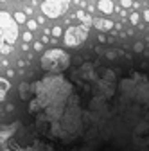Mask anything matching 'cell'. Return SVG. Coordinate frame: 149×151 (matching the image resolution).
<instances>
[{
  "label": "cell",
  "mask_w": 149,
  "mask_h": 151,
  "mask_svg": "<svg viewBox=\"0 0 149 151\" xmlns=\"http://www.w3.org/2000/svg\"><path fill=\"white\" fill-rule=\"evenodd\" d=\"M34 90H36V101L29 104V110L31 111L43 110L47 121L59 122L67 108V101L72 97L70 83L65 81L63 78H47L36 83Z\"/></svg>",
  "instance_id": "1"
},
{
  "label": "cell",
  "mask_w": 149,
  "mask_h": 151,
  "mask_svg": "<svg viewBox=\"0 0 149 151\" xmlns=\"http://www.w3.org/2000/svg\"><path fill=\"white\" fill-rule=\"evenodd\" d=\"M42 68L47 72H63L70 65V56L65 50L59 49H50L42 56Z\"/></svg>",
  "instance_id": "2"
},
{
  "label": "cell",
  "mask_w": 149,
  "mask_h": 151,
  "mask_svg": "<svg viewBox=\"0 0 149 151\" xmlns=\"http://www.w3.org/2000/svg\"><path fill=\"white\" fill-rule=\"evenodd\" d=\"M0 36L9 47L16 43V38H18V24L6 11H0Z\"/></svg>",
  "instance_id": "3"
},
{
  "label": "cell",
  "mask_w": 149,
  "mask_h": 151,
  "mask_svg": "<svg viewBox=\"0 0 149 151\" xmlns=\"http://www.w3.org/2000/svg\"><path fill=\"white\" fill-rule=\"evenodd\" d=\"M70 0H45L42 4V11L47 18H59L67 13Z\"/></svg>",
  "instance_id": "4"
},
{
  "label": "cell",
  "mask_w": 149,
  "mask_h": 151,
  "mask_svg": "<svg viewBox=\"0 0 149 151\" xmlns=\"http://www.w3.org/2000/svg\"><path fill=\"white\" fill-rule=\"evenodd\" d=\"M88 38V25H74L65 32V43L68 47H79Z\"/></svg>",
  "instance_id": "5"
},
{
  "label": "cell",
  "mask_w": 149,
  "mask_h": 151,
  "mask_svg": "<svg viewBox=\"0 0 149 151\" xmlns=\"http://www.w3.org/2000/svg\"><path fill=\"white\" fill-rule=\"evenodd\" d=\"M97 9L102 11V13H106V14H111V13L115 11L113 2H111V0H99V2H97Z\"/></svg>",
  "instance_id": "6"
},
{
  "label": "cell",
  "mask_w": 149,
  "mask_h": 151,
  "mask_svg": "<svg viewBox=\"0 0 149 151\" xmlns=\"http://www.w3.org/2000/svg\"><path fill=\"white\" fill-rule=\"evenodd\" d=\"M94 25L99 31H110V29H113V22H111V20H102V18H95Z\"/></svg>",
  "instance_id": "7"
},
{
  "label": "cell",
  "mask_w": 149,
  "mask_h": 151,
  "mask_svg": "<svg viewBox=\"0 0 149 151\" xmlns=\"http://www.w3.org/2000/svg\"><path fill=\"white\" fill-rule=\"evenodd\" d=\"M7 92H9V81L4 79V78H0V101H4V97L7 96Z\"/></svg>",
  "instance_id": "8"
},
{
  "label": "cell",
  "mask_w": 149,
  "mask_h": 151,
  "mask_svg": "<svg viewBox=\"0 0 149 151\" xmlns=\"http://www.w3.org/2000/svg\"><path fill=\"white\" fill-rule=\"evenodd\" d=\"M76 18L83 22V25H90V24H92V18H90V16H86V14H85V11H77V13H76Z\"/></svg>",
  "instance_id": "9"
},
{
  "label": "cell",
  "mask_w": 149,
  "mask_h": 151,
  "mask_svg": "<svg viewBox=\"0 0 149 151\" xmlns=\"http://www.w3.org/2000/svg\"><path fill=\"white\" fill-rule=\"evenodd\" d=\"M14 22L16 24H25L27 20H25V13H22V11H18V13H14Z\"/></svg>",
  "instance_id": "10"
},
{
  "label": "cell",
  "mask_w": 149,
  "mask_h": 151,
  "mask_svg": "<svg viewBox=\"0 0 149 151\" xmlns=\"http://www.w3.org/2000/svg\"><path fill=\"white\" fill-rule=\"evenodd\" d=\"M0 50H2L4 54H9V52L13 50V47H9V45H6V42L2 40V36H0Z\"/></svg>",
  "instance_id": "11"
},
{
  "label": "cell",
  "mask_w": 149,
  "mask_h": 151,
  "mask_svg": "<svg viewBox=\"0 0 149 151\" xmlns=\"http://www.w3.org/2000/svg\"><path fill=\"white\" fill-rule=\"evenodd\" d=\"M25 24H27V27H29V32H32L36 27H38V22H34V20H27Z\"/></svg>",
  "instance_id": "12"
},
{
  "label": "cell",
  "mask_w": 149,
  "mask_h": 151,
  "mask_svg": "<svg viewBox=\"0 0 149 151\" xmlns=\"http://www.w3.org/2000/svg\"><path fill=\"white\" fill-rule=\"evenodd\" d=\"M129 22H131V24H138V13H131V16H129Z\"/></svg>",
  "instance_id": "13"
},
{
  "label": "cell",
  "mask_w": 149,
  "mask_h": 151,
  "mask_svg": "<svg viewBox=\"0 0 149 151\" xmlns=\"http://www.w3.org/2000/svg\"><path fill=\"white\" fill-rule=\"evenodd\" d=\"M50 32H52V36H56V38H58V36H61V32H63V31H61V27H54Z\"/></svg>",
  "instance_id": "14"
},
{
  "label": "cell",
  "mask_w": 149,
  "mask_h": 151,
  "mask_svg": "<svg viewBox=\"0 0 149 151\" xmlns=\"http://www.w3.org/2000/svg\"><path fill=\"white\" fill-rule=\"evenodd\" d=\"M31 40H32V32H29V31H27V32L24 34V42H25V43H29Z\"/></svg>",
  "instance_id": "15"
},
{
  "label": "cell",
  "mask_w": 149,
  "mask_h": 151,
  "mask_svg": "<svg viewBox=\"0 0 149 151\" xmlns=\"http://www.w3.org/2000/svg\"><path fill=\"white\" fill-rule=\"evenodd\" d=\"M120 2H122V7H124V9H126V7H131V4H133L131 0H120Z\"/></svg>",
  "instance_id": "16"
},
{
  "label": "cell",
  "mask_w": 149,
  "mask_h": 151,
  "mask_svg": "<svg viewBox=\"0 0 149 151\" xmlns=\"http://www.w3.org/2000/svg\"><path fill=\"white\" fill-rule=\"evenodd\" d=\"M135 50L137 52H142L144 50V43H135Z\"/></svg>",
  "instance_id": "17"
},
{
  "label": "cell",
  "mask_w": 149,
  "mask_h": 151,
  "mask_svg": "<svg viewBox=\"0 0 149 151\" xmlns=\"http://www.w3.org/2000/svg\"><path fill=\"white\" fill-rule=\"evenodd\" d=\"M42 47H43L42 42H34V49H36V50H42Z\"/></svg>",
  "instance_id": "18"
},
{
  "label": "cell",
  "mask_w": 149,
  "mask_h": 151,
  "mask_svg": "<svg viewBox=\"0 0 149 151\" xmlns=\"http://www.w3.org/2000/svg\"><path fill=\"white\" fill-rule=\"evenodd\" d=\"M144 20H145V22H149V9H145V11H144Z\"/></svg>",
  "instance_id": "19"
},
{
  "label": "cell",
  "mask_w": 149,
  "mask_h": 151,
  "mask_svg": "<svg viewBox=\"0 0 149 151\" xmlns=\"http://www.w3.org/2000/svg\"><path fill=\"white\" fill-rule=\"evenodd\" d=\"M31 13H32V7H31V6H29V7H25V14H31Z\"/></svg>",
  "instance_id": "20"
},
{
  "label": "cell",
  "mask_w": 149,
  "mask_h": 151,
  "mask_svg": "<svg viewBox=\"0 0 149 151\" xmlns=\"http://www.w3.org/2000/svg\"><path fill=\"white\" fill-rule=\"evenodd\" d=\"M99 42H102V43L106 42V38H104V34H99Z\"/></svg>",
  "instance_id": "21"
},
{
  "label": "cell",
  "mask_w": 149,
  "mask_h": 151,
  "mask_svg": "<svg viewBox=\"0 0 149 151\" xmlns=\"http://www.w3.org/2000/svg\"><path fill=\"white\" fill-rule=\"evenodd\" d=\"M0 2H4V0H0Z\"/></svg>",
  "instance_id": "22"
}]
</instances>
